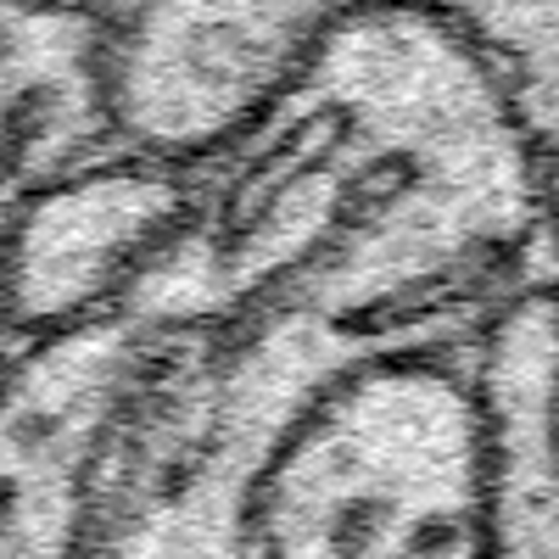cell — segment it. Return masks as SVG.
Returning <instances> with one entry per match:
<instances>
[{"mask_svg": "<svg viewBox=\"0 0 559 559\" xmlns=\"http://www.w3.org/2000/svg\"><path fill=\"white\" fill-rule=\"evenodd\" d=\"M392 353H476L448 252L286 102L123 292L0 369V559H247L280 437Z\"/></svg>", "mask_w": 559, "mask_h": 559, "instance_id": "obj_1", "label": "cell"}, {"mask_svg": "<svg viewBox=\"0 0 559 559\" xmlns=\"http://www.w3.org/2000/svg\"><path fill=\"white\" fill-rule=\"evenodd\" d=\"M481 347L392 353L324 386L252 487L247 559H492Z\"/></svg>", "mask_w": 559, "mask_h": 559, "instance_id": "obj_2", "label": "cell"}, {"mask_svg": "<svg viewBox=\"0 0 559 559\" xmlns=\"http://www.w3.org/2000/svg\"><path fill=\"white\" fill-rule=\"evenodd\" d=\"M358 0H140L107 23L112 146L207 168L292 96Z\"/></svg>", "mask_w": 559, "mask_h": 559, "instance_id": "obj_3", "label": "cell"}, {"mask_svg": "<svg viewBox=\"0 0 559 559\" xmlns=\"http://www.w3.org/2000/svg\"><path fill=\"white\" fill-rule=\"evenodd\" d=\"M197 202V168H174L107 146L62 174L23 213L0 263V319L12 342H34L57 324L123 292Z\"/></svg>", "mask_w": 559, "mask_h": 559, "instance_id": "obj_4", "label": "cell"}, {"mask_svg": "<svg viewBox=\"0 0 559 559\" xmlns=\"http://www.w3.org/2000/svg\"><path fill=\"white\" fill-rule=\"evenodd\" d=\"M112 146L107 23L0 0V263L39 191ZM17 342L0 319V369Z\"/></svg>", "mask_w": 559, "mask_h": 559, "instance_id": "obj_5", "label": "cell"}, {"mask_svg": "<svg viewBox=\"0 0 559 559\" xmlns=\"http://www.w3.org/2000/svg\"><path fill=\"white\" fill-rule=\"evenodd\" d=\"M492 419V559H559V286L509 308L481 347Z\"/></svg>", "mask_w": 559, "mask_h": 559, "instance_id": "obj_6", "label": "cell"}, {"mask_svg": "<svg viewBox=\"0 0 559 559\" xmlns=\"http://www.w3.org/2000/svg\"><path fill=\"white\" fill-rule=\"evenodd\" d=\"M448 23L515 107L543 185H559V0H397Z\"/></svg>", "mask_w": 559, "mask_h": 559, "instance_id": "obj_7", "label": "cell"}, {"mask_svg": "<svg viewBox=\"0 0 559 559\" xmlns=\"http://www.w3.org/2000/svg\"><path fill=\"white\" fill-rule=\"evenodd\" d=\"M39 7H62V12L96 17V23H118L123 12H134V7H140V0H39Z\"/></svg>", "mask_w": 559, "mask_h": 559, "instance_id": "obj_8", "label": "cell"}]
</instances>
